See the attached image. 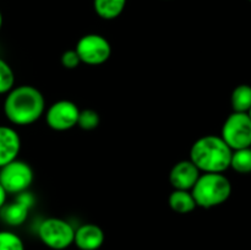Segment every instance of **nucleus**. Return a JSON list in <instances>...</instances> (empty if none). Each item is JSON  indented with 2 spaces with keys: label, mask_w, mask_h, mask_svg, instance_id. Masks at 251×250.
I'll return each instance as SVG.
<instances>
[{
  "label": "nucleus",
  "mask_w": 251,
  "mask_h": 250,
  "mask_svg": "<svg viewBox=\"0 0 251 250\" xmlns=\"http://www.w3.org/2000/svg\"><path fill=\"white\" fill-rule=\"evenodd\" d=\"M15 74L11 66L0 58V95H6L14 88Z\"/></svg>",
  "instance_id": "f3484780"
},
{
  "label": "nucleus",
  "mask_w": 251,
  "mask_h": 250,
  "mask_svg": "<svg viewBox=\"0 0 251 250\" xmlns=\"http://www.w3.org/2000/svg\"><path fill=\"white\" fill-rule=\"evenodd\" d=\"M34 203V198L28 191L17 194L14 201L5 203L0 208V218L2 222L11 227H19L26 222L29 210Z\"/></svg>",
  "instance_id": "1a4fd4ad"
},
{
  "label": "nucleus",
  "mask_w": 251,
  "mask_h": 250,
  "mask_svg": "<svg viewBox=\"0 0 251 250\" xmlns=\"http://www.w3.org/2000/svg\"><path fill=\"white\" fill-rule=\"evenodd\" d=\"M232 153L222 137L206 135L194 142L189 159L203 173H223L230 167Z\"/></svg>",
  "instance_id": "f03ea898"
},
{
  "label": "nucleus",
  "mask_w": 251,
  "mask_h": 250,
  "mask_svg": "<svg viewBox=\"0 0 251 250\" xmlns=\"http://www.w3.org/2000/svg\"><path fill=\"white\" fill-rule=\"evenodd\" d=\"M46 100L36 87L21 85L6 93L4 100V114L11 124L31 125L43 115Z\"/></svg>",
  "instance_id": "f257e3e1"
},
{
  "label": "nucleus",
  "mask_w": 251,
  "mask_h": 250,
  "mask_svg": "<svg viewBox=\"0 0 251 250\" xmlns=\"http://www.w3.org/2000/svg\"><path fill=\"white\" fill-rule=\"evenodd\" d=\"M33 181V171L27 162L14 159L0 168V184L7 194H21L27 191Z\"/></svg>",
  "instance_id": "423d86ee"
},
{
  "label": "nucleus",
  "mask_w": 251,
  "mask_h": 250,
  "mask_svg": "<svg viewBox=\"0 0 251 250\" xmlns=\"http://www.w3.org/2000/svg\"><path fill=\"white\" fill-rule=\"evenodd\" d=\"M249 1H250V2H251V0H249Z\"/></svg>",
  "instance_id": "b1692460"
},
{
  "label": "nucleus",
  "mask_w": 251,
  "mask_h": 250,
  "mask_svg": "<svg viewBox=\"0 0 251 250\" xmlns=\"http://www.w3.org/2000/svg\"><path fill=\"white\" fill-rule=\"evenodd\" d=\"M198 167L190 161L184 159L172 167L169 172V183L176 190H191L200 176Z\"/></svg>",
  "instance_id": "9d476101"
},
{
  "label": "nucleus",
  "mask_w": 251,
  "mask_h": 250,
  "mask_svg": "<svg viewBox=\"0 0 251 250\" xmlns=\"http://www.w3.org/2000/svg\"><path fill=\"white\" fill-rule=\"evenodd\" d=\"M60 61H61V65H63L65 69H69V70L76 69L81 64V60L80 58H78L75 49H70V50L64 51L63 55H61Z\"/></svg>",
  "instance_id": "aec40b11"
},
{
  "label": "nucleus",
  "mask_w": 251,
  "mask_h": 250,
  "mask_svg": "<svg viewBox=\"0 0 251 250\" xmlns=\"http://www.w3.org/2000/svg\"><path fill=\"white\" fill-rule=\"evenodd\" d=\"M80 109L71 100H61L53 103L47 109L46 122L55 131H66L77 125Z\"/></svg>",
  "instance_id": "6e6552de"
},
{
  "label": "nucleus",
  "mask_w": 251,
  "mask_h": 250,
  "mask_svg": "<svg viewBox=\"0 0 251 250\" xmlns=\"http://www.w3.org/2000/svg\"><path fill=\"white\" fill-rule=\"evenodd\" d=\"M38 237L49 249L65 250L74 244L75 228L68 221L49 217L39 225Z\"/></svg>",
  "instance_id": "20e7f679"
},
{
  "label": "nucleus",
  "mask_w": 251,
  "mask_h": 250,
  "mask_svg": "<svg viewBox=\"0 0 251 250\" xmlns=\"http://www.w3.org/2000/svg\"><path fill=\"white\" fill-rule=\"evenodd\" d=\"M21 150V139L15 129L0 125V168L17 158Z\"/></svg>",
  "instance_id": "f8f14e48"
},
{
  "label": "nucleus",
  "mask_w": 251,
  "mask_h": 250,
  "mask_svg": "<svg viewBox=\"0 0 251 250\" xmlns=\"http://www.w3.org/2000/svg\"><path fill=\"white\" fill-rule=\"evenodd\" d=\"M105 239L102 228L93 223H86L75 229L74 244L80 250H98Z\"/></svg>",
  "instance_id": "9b49d317"
},
{
  "label": "nucleus",
  "mask_w": 251,
  "mask_h": 250,
  "mask_svg": "<svg viewBox=\"0 0 251 250\" xmlns=\"http://www.w3.org/2000/svg\"><path fill=\"white\" fill-rule=\"evenodd\" d=\"M168 203L169 207L174 212L180 213V215L190 213L196 208V202L191 195V191L188 190H176L174 189L169 195Z\"/></svg>",
  "instance_id": "ddd939ff"
},
{
  "label": "nucleus",
  "mask_w": 251,
  "mask_h": 250,
  "mask_svg": "<svg viewBox=\"0 0 251 250\" xmlns=\"http://www.w3.org/2000/svg\"><path fill=\"white\" fill-rule=\"evenodd\" d=\"M230 167L240 174L251 173V147L234 150L230 158Z\"/></svg>",
  "instance_id": "dca6fc26"
},
{
  "label": "nucleus",
  "mask_w": 251,
  "mask_h": 250,
  "mask_svg": "<svg viewBox=\"0 0 251 250\" xmlns=\"http://www.w3.org/2000/svg\"><path fill=\"white\" fill-rule=\"evenodd\" d=\"M100 118L96 110L83 109L80 110L77 119V125L82 130H93L100 125Z\"/></svg>",
  "instance_id": "6ab92c4d"
},
{
  "label": "nucleus",
  "mask_w": 251,
  "mask_h": 250,
  "mask_svg": "<svg viewBox=\"0 0 251 250\" xmlns=\"http://www.w3.org/2000/svg\"><path fill=\"white\" fill-rule=\"evenodd\" d=\"M232 194V184L222 173H203L191 189L196 206L212 208L225 203Z\"/></svg>",
  "instance_id": "7ed1b4c3"
},
{
  "label": "nucleus",
  "mask_w": 251,
  "mask_h": 250,
  "mask_svg": "<svg viewBox=\"0 0 251 250\" xmlns=\"http://www.w3.org/2000/svg\"><path fill=\"white\" fill-rule=\"evenodd\" d=\"M230 103L234 112L248 113L251 108V86L239 85L233 90Z\"/></svg>",
  "instance_id": "2eb2a0df"
},
{
  "label": "nucleus",
  "mask_w": 251,
  "mask_h": 250,
  "mask_svg": "<svg viewBox=\"0 0 251 250\" xmlns=\"http://www.w3.org/2000/svg\"><path fill=\"white\" fill-rule=\"evenodd\" d=\"M221 137L233 151L251 147V119L249 114L233 112L223 124Z\"/></svg>",
  "instance_id": "39448f33"
},
{
  "label": "nucleus",
  "mask_w": 251,
  "mask_h": 250,
  "mask_svg": "<svg viewBox=\"0 0 251 250\" xmlns=\"http://www.w3.org/2000/svg\"><path fill=\"white\" fill-rule=\"evenodd\" d=\"M126 0H93L95 11L100 19L114 20L124 11Z\"/></svg>",
  "instance_id": "4468645a"
},
{
  "label": "nucleus",
  "mask_w": 251,
  "mask_h": 250,
  "mask_svg": "<svg viewBox=\"0 0 251 250\" xmlns=\"http://www.w3.org/2000/svg\"><path fill=\"white\" fill-rule=\"evenodd\" d=\"M1 27H2V14L1 11H0V29H1Z\"/></svg>",
  "instance_id": "4be33fe9"
},
{
  "label": "nucleus",
  "mask_w": 251,
  "mask_h": 250,
  "mask_svg": "<svg viewBox=\"0 0 251 250\" xmlns=\"http://www.w3.org/2000/svg\"><path fill=\"white\" fill-rule=\"evenodd\" d=\"M6 199H7L6 190H5V189L2 188L1 184H0V208L6 203Z\"/></svg>",
  "instance_id": "412c9836"
},
{
  "label": "nucleus",
  "mask_w": 251,
  "mask_h": 250,
  "mask_svg": "<svg viewBox=\"0 0 251 250\" xmlns=\"http://www.w3.org/2000/svg\"><path fill=\"white\" fill-rule=\"evenodd\" d=\"M248 114H249V117H250V119H251V108L249 109V112H248Z\"/></svg>",
  "instance_id": "5701e85b"
},
{
  "label": "nucleus",
  "mask_w": 251,
  "mask_h": 250,
  "mask_svg": "<svg viewBox=\"0 0 251 250\" xmlns=\"http://www.w3.org/2000/svg\"><path fill=\"white\" fill-rule=\"evenodd\" d=\"M75 50L81 63L87 65H100L110 58L112 47L105 37L97 33H88L78 39Z\"/></svg>",
  "instance_id": "0eeeda50"
},
{
  "label": "nucleus",
  "mask_w": 251,
  "mask_h": 250,
  "mask_svg": "<svg viewBox=\"0 0 251 250\" xmlns=\"http://www.w3.org/2000/svg\"><path fill=\"white\" fill-rule=\"evenodd\" d=\"M0 250H25V245L16 233L0 230Z\"/></svg>",
  "instance_id": "a211bd4d"
}]
</instances>
